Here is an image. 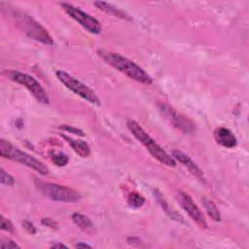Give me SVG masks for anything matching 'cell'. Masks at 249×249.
Listing matches in <instances>:
<instances>
[{"mask_svg":"<svg viewBox=\"0 0 249 249\" xmlns=\"http://www.w3.org/2000/svg\"><path fill=\"white\" fill-rule=\"evenodd\" d=\"M201 201H202V204H203L208 216L211 218V220H213L215 222H220L221 221V213H220L218 207L216 206V204L213 202V200L203 196V197H201Z\"/></svg>","mask_w":249,"mask_h":249,"instance_id":"obj_17","label":"cell"},{"mask_svg":"<svg viewBox=\"0 0 249 249\" xmlns=\"http://www.w3.org/2000/svg\"><path fill=\"white\" fill-rule=\"evenodd\" d=\"M154 196L156 197V199L158 200L159 204L161 206L162 210L170 217V219H173L177 222H181V223H184V220H183V217L177 212L175 211L172 207L169 206V204L167 203V201L164 199L163 196L158 191V190H155L154 191Z\"/></svg>","mask_w":249,"mask_h":249,"instance_id":"obj_14","label":"cell"},{"mask_svg":"<svg viewBox=\"0 0 249 249\" xmlns=\"http://www.w3.org/2000/svg\"><path fill=\"white\" fill-rule=\"evenodd\" d=\"M50 157H51L52 161L57 166H65L69 161L68 156L64 153H61V152L56 153V152L51 151L50 152Z\"/></svg>","mask_w":249,"mask_h":249,"instance_id":"obj_18","label":"cell"},{"mask_svg":"<svg viewBox=\"0 0 249 249\" xmlns=\"http://www.w3.org/2000/svg\"><path fill=\"white\" fill-rule=\"evenodd\" d=\"M37 189L47 197L52 200L59 202H77L82 196L81 194L67 186L58 185L55 183H49L40 180H35Z\"/></svg>","mask_w":249,"mask_h":249,"instance_id":"obj_5","label":"cell"},{"mask_svg":"<svg viewBox=\"0 0 249 249\" xmlns=\"http://www.w3.org/2000/svg\"><path fill=\"white\" fill-rule=\"evenodd\" d=\"M50 247L51 248H68L67 245H65L63 243H60V242H53Z\"/></svg>","mask_w":249,"mask_h":249,"instance_id":"obj_26","label":"cell"},{"mask_svg":"<svg viewBox=\"0 0 249 249\" xmlns=\"http://www.w3.org/2000/svg\"><path fill=\"white\" fill-rule=\"evenodd\" d=\"M55 75H56V78L59 80V82L63 84L65 88L73 91L75 94L79 95L80 97H82L83 99L87 100L91 104L100 105V100L96 95V93L88 86H86L81 81H79L77 78L73 77L72 75L68 74L63 70H57L55 72Z\"/></svg>","mask_w":249,"mask_h":249,"instance_id":"obj_7","label":"cell"},{"mask_svg":"<svg viewBox=\"0 0 249 249\" xmlns=\"http://www.w3.org/2000/svg\"><path fill=\"white\" fill-rule=\"evenodd\" d=\"M158 108L161 115L177 129L181 130L183 133H193L196 129L195 124L188 119L186 116L181 115L175 111L170 106L164 103H159Z\"/></svg>","mask_w":249,"mask_h":249,"instance_id":"obj_9","label":"cell"},{"mask_svg":"<svg viewBox=\"0 0 249 249\" xmlns=\"http://www.w3.org/2000/svg\"><path fill=\"white\" fill-rule=\"evenodd\" d=\"M13 17L19 25V27L25 32V34L31 39L41 42L44 45H53V40L48 30L43 27L37 20L31 16L21 11H14Z\"/></svg>","mask_w":249,"mask_h":249,"instance_id":"obj_4","label":"cell"},{"mask_svg":"<svg viewBox=\"0 0 249 249\" xmlns=\"http://www.w3.org/2000/svg\"><path fill=\"white\" fill-rule=\"evenodd\" d=\"M213 136L215 141L222 147L232 149L237 145V139L232 131L227 127L219 126L217 127L214 132Z\"/></svg>","mask_w":249,"mask_h":249,"instance_id":"obj_12","label":"cell"},{"mask_svg":"<svg viewBox=\"0 0 249 249\" xmlns=\"http://www.w3.org/2000/svg\"><path fill=\"white\" fill-rule=\"evenodd\" d=\"M22 227L30 233V234H35L36 233V228L34 227V225L29 222V221H24L22 223Z\"/></svg>","mask_w":249,"mask_h":249,"instance_id":"obj_25","label":"cell"},{"mask_svg":"<svg viewBox=\"0 0 249 249\" xmlns=\"http://www.w3.org/2000/svg\"><path fill=\"white\" fill-rule=\"evenodd\" d=\"M1 248L2 249H14V248H20V246L16 243L13 240H6V241H2L1 242Z\"/></svg>","mask_w":249,"mask_h":249,"instance_id":"obj_23","label":"cell"},{"mask_svg":"<svg viewBox=\"0 0 249 249\" xmlns=\"http://www.w3.org/2000/svg\"><path fill=\"white\" fill-rule=\"evenodd\" d=\"M176 198L181 205V207L187 212L190 218L199 227L202 229L207 228V222L204 218L203 213L198 208V206L195 203L193 198L185 192L178 191L176 195Z\"/></svg>","mask_w":249,"mask_h":249,"instance_id":"obj_10","label":"cell"},{"mask_svg":"<svg viewBox=\"0 0 249 249\" xmlns=\"http://www.w3.org/2000/svg\"><path fill=\"white\" fill-rule=\"evenodd\" d=\"M6 74L10 80L26 88L38 102L42 104H49L50 97L47 90L34 77L17 70L7 71Z\"/></svg>","mask_w":249,"mask_h":249,"instance_id":"obj_6","label":"cell"},{"mask_svg":"<svg viewBox=\"0 0 249 249\" xmlns=\"http://www.w3.org/2000/svg\"><path fill=\"white\" fill-rule=\"evenodd\" d=\"M172 157L175 160L179 161L183 166H185L189 170V172L193 174L196 178H197L201 182H205V177L202 170L187 154L180 150H173Z\"/></svg>","mask_w":249,"mask_h":249,"instance_id":"obj_11","label":"cell"},{"mask_svg":"<svg viewBox=\"0 0 249 249\" xmlns=\"http://www.w3.org/2000/svg\"><path fill=\"white\" fill-rule=\"evenodd\" d=\"M61 136L65 139V141L71 146L73 151L78 154L82 158H88L90 155V148L89 145L81 139H74L70 136H67L65 134H61Z\"/></svg>","mask_w":249,"mask_h":249,"instance_id":"obj_13","label":"cell"},{"mask_svg":"<svg viewBox=\"0 0 249 249\" xmlns=\"http://www.w3.org/2000/svg\"><path fill=\"white\" fill-rule=\"evenodd\" d=\"M98 55L109 65L122 72L128 78L144 85H151L153 83L152 77L138 64L128 59L127 57L113 52L98 51Z\"/></svg>","mask_w":249,"mask_h":249,"instance_id":"obj_1","label":"cell"},{"mask_svg":"<svg viewBox=\"0 0 249 249\" xmlns=\"http://www.w3.org/2000/svg\"><path fill=\"white\" fill-rule=\"evenodd\" d=\"M1 230L5 231L9 233H12V234L16 233V229H15L13 223L8 218H6L4 216H1Z\"/></svg>","mask_w":249,"mask_h":249,"instance_id":"obj_20","label":"cell"},{"mask_svg":"<svg viewBox=\"0 0 249 249\" xmlns=\"http://www.w3.org/2000/svg\"><path fill=\"white\" fill-rule=\"evenodd\" d=\"M93 5L96 6L97 9H99V10H101V11H103V12L109 14V15H112L114 17H118V18H124V19L131 20V18L128 15H126L122 10L113 6L110 3L102 2V1H95V2H93Z\"/></svg>","mask_w":249,"mask_h":249,"instance_id":"obj_15","label":"cell"},{"mask_svg":"<svg viewBox=\"0 0 249 249\" xmlns=\"http://www.w3.org/2000/svg\"><path fill=\"white\" fill-rule=\"evenodd\" d=\"M0 180H1V183L3 185H7V186H14L15 184V179L14 177L9 174L8 172H6L3 168L1 169V177H0Z\"/></svg>","mask_w":249,"mask_h":249,"instance_id":"obj_21","label":"cell"},{"mask_svg":"<svg viewBox=\"0 0 249 249\" xmlns=\"http://www.w3.org/2000/svg\"><path fill=\"white\" fill-rule=\"evenodd\" d=\"M59 128H60V129H62V130L70 131V132H72V133H74V134H77V135H81V136H84V135H85V134H84V132H83V130L78 129V128L73 127V126H69V125H61V126H59Z\"/></svg>","mask_w":249,"mask_h":249,"instance_id":"obj_24","label":"cell"},{"mask_svg":"<svg viewBox=\"0 0 249 249\" xmlns=\"http://www.w3.org/2000/svg\"><path fill=\"white\" fill-rule=\"evenodd\" d=\"M126 125L131 134L143 144V146L148 150V152L152 155L153 158L158 160L160 163L168 166V167H175L176 160L170 156L163 148L159 145L156 140H154L151 135L134 120L128 119L126 121Z\"/></svg>","mask_w":249,"mask_h":249,"instance_id":"obj_2","label":"cell"},{"mask_svg":"<svg viewBox=\"0 0 249 249\" xmlns=\"http://www.w3.org/2000/svg\"><path fill=\"white\" fill-rule=\"evenodd\" d=\"M0 155L5 159H9L20 164L26 165L27 167L32 168L41 175H47L49 173L48 166L44 164L41 160L19 150L18 147L14 146L5 139L0 140Z\"/></svg>","mask_w":249,"mask_h":249,"instance_id":"obj_3","label":"cell"},{"mask_svg":"<svg viewBox=\"0 0 249 249\" xmlns=\"http://www.w3.org/2000/svg\"><path fill=\"white\" fill-rule=\"evenodd\" d=\"M41 222L46 227H49V228H52V229H55V230L58 229V224L54 220H53L52 218H49V217L43 218L41 220Z\"/></svg>","mask_w":249,"mask_h":249,"instance_id":"obj_22","label":"cell"},{"mask_svg":"<svg viewBox=\"0 0 249 249\" xmlns=\"http://www.w3.org/2000/svg\"><path fill=\"white\" fill-rule=\"evenodd\" d=\"M145 202V198L139 193H131L127 197V204L132 208H139Z\"/></svg>","mask_w":249,"mask_h":249,"instance_id":"obj_19","label":"cell"},{"mask_svg":"<svg viewBox=\"0 0 249 249\" xmlns=\"http://www.w3.org/2000/svg\"><path fill=\"white\" fill-rule=\"evenodd\" d=\"M76 248H91L90 245L87 244V243H83V242H78L75 244Z\"/></svg>","mask_w":249,"mask_h":249,"instance_id":"obj_27","label":"cell"},{"mask_svg":"<svg viewBox=\"0 0 249 249\" xmlns=\"http://www.w3.org/2000/svg\"><path fill=\"white\" fill-rule=\"evenodd\" d=\"M60 6L70 18H72L75 21H77L88 32L91 34H99L102 31V26L100 22L89 14L66 2L60 3Z\"/></svg>","mask_w":249,"mask_h":249,"instance_id":"obj_8","label":"cell"},{"mask_svg":"<svg viewBox=\"0 0 249 249\" xmlns=\"http://www.w3.org/2000/svg\"><path fill=\"white\" fill-rule=\"evenodd\" d=\"M71 218L73 223L83 231H90L93 230V223L88 216L79 212H75L72 214Z\"/></svg>","mask_w":249,"mask_h":249,"instance_id":"obj_16","label":"cell"}]
</instances>
